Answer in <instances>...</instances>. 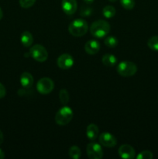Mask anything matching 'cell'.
Here are the masks:
<instances>
[{"label": "cell", "mask_w": 158, "mask_h": 159, "mask_svg": "<svg viewBox=\"0 0 158 159\" xmlns=\"http://www.w3.org/2000/svg\"><path fill=\"white\" fill-rule=\"evenodd\" d=\"M147 46L153 51H158V36H153L150 37L147 41Z\"/></svg>", "instance_id": "cell-21"}, {"label": "cell", "mask_w": 158, "mask_h": 159, "mask_svg": "<svg viewBox=\"0 0 158 159\" xmlns=\"http://www.w3.org/2000/svg\"><path fill=\"white\" fill-rule=\"evenodd\" d=\"M3 140H4V137H3V134H2V132L1 130H0V145H1V144H2Z\"/></svg>", "instance_id": "cell-27"}, {"label": "cell", "mask_w": 158, "mask_h": 159, "mask_svg": "<svg viewBox=\"0 0 158 159\" xmlns=\"http://www.w3.org/2000/svg\"><path fill=\"white\" fill-rule=\"evenodd\" d=\"M116 13V10L112 6H105L102 9V14H103L104 16L107 19H111L112 17L115 16Z\"/></svg>", "instance_id": "cell-17"}, {"label": "cell", "mask_w": 158, "mask_h": 159, "mask_svg": "<svg viewBox=\"0 0 158 159\" xmlns=\"http://www.w3.org/2000/svg\"><path fill=\"white\" fill-rule=\"evenodd\" d=\"M88 23L83 19H76L70 23L68 31L74 37H83L88 32Z\"/></svg>", "instance_id": "cell-2"}, {"label": "cell", "mask_w": 158, "mask_h": 159, "mask_svg": "<svg viewBox=\"0 0 158 159\" xmlns=\"http://www.w3.org/2000/svg\"><path fill=\"white\" fill-rule=\"evenodd\" d=\"M57 66L63 70L71 68L74 65V58L69 54H63L59 56L57 61Z\"/></svg>", "instance_id": "cell-9"}, {"label": "cell", "mask_w": 158, "mask_h": 159, "mask_svg": "<svg viewBox=\"0 0 158 159\" xmlns=\"http://www.w3.org/2000/svg\"><path fill=\"white\" fill-rule=\"evenodd\" d=\"M54 88V82L50 78L44 77L37 82V90L39 93L46 95L50 93Z\"/></svg>", "instance_id": "cell-6"}, {"label": "cell", "mask_w": 158, "mask_h": 159, "mask_svg": "<svg viewBox=\"0 0 158 159\" xmlns=\"http://www.w3.org/2000/svg\"><path fill=\"white\" fill-rule=\"evenodd\" d=\"M120 4L122 7L127 10H131L134 8L135 0H120Z\"/></svg>", "instance_id": "cell-22"}, {"label": "cell", "mask_w": 158, "mask_h": 159, "mask_svg": "<svg viewBox=\"0 0 158 159\" xmlns=\"http://www.w3.org/2000/svg\"><path fill=\"white\" fill-rule=\"evenodd\" d=\"M87 155L90 159H101L103 157V150L102 146L95 142H91L87 145Z\"/></svg>", "instance_id": "cell-7"}, {"label": "cell", "mask_w": 158, "mask_h": 159, "mask_svg": "<svg viewBox=\"0 0 158 159\" xmlns=\"http://www.w3.org/2000/svg\"><path fill=\"white\" fill-rule=\"evenodd\" d=\"M104 43H105V46L108 47V48H115L117 47L119 41H118V39L116 37H113V36H108L105 39Z\"/></svg>", "instance_id": "cell-20"}, {"label": "cell", "mask_w": 158, "mask_h": 159, "mask_svg": "<svg viewBox=\"0 0 158 159\" xmlns=\"http://www.w3.org/2000/svg\"><path fill=\"white\" fill-rule=\"evenodd\" d=\"M108 1L112 2H116V1H117V0H108Z\"/></svg>", "instance_id": "cell-31"}, {"label": "cell", "mask_w": 158, "mask_h": 159, "mask_svg": "<svg viewBox=\"0 0 158 159\" xmlns=\"http://www.w3.org/2000/svg\"><path fill=\"white\" fill-rule=\"evenodd\" d=\"M99 143L106 148H114L117 144L116 137L108 132H104L99 135Z\"/></svg>", "instance_id": "cell-8"}, {"label": "cell", "mask_w": 158, "mask_h": 159, "mask_svg": "<svg viewBox=\"0 0 158 159\" xmlns=\"http://www.w3.org/2000/svg\"><path fill=\"white\" fill-rule=\"evenodd\" d=\"M137 71L136 64L129 61L120 62L117 66V72L122 77H131Z\"/></svg>", "instance_id": "cell-4"}, {"label": "cell", "mask_w": 158, "mask_h": 159, "mask_svg": "<svg viewBox=\"0 0 158 159\" xmlns=\"http://www.w3.org/2000/svg\"><path fill=\"white\" fill-rule=\"evenodd\" d=\"M110 32V25L105 20H96L90 26V33L97 38H103Z\"/></svg>", "instance_id": "cell-1"}, {"label": "cell", "mask_w": 158, "mask_h": 159, "mask_svg": "<svg viewBox=\"0 0 158 159\" xmlns=\"http://www.w3.org/2000/svg\"><path fill=\"white\" fill-rule=\"evenodd\" d=\"M20 83L25 89H29L33 85V77L29 72H23L20 76Z\"/></svg>", "instance_id": "cell-13"}, {"label": "cell", "mask_w": 158, "mask_h": 159, "mask_svg": "<svg viewBox=\"0 0 158 159\" xmlns=\"http://www.w3.org/2000/svg\"><path fill=\"white\" fill-rule=\"evenodd\" d=\"M80 14L81 16L88 17L91 14H92V9L89 7H82L81 9Z\"/></svg>", "instance_id": "cell-25"}, {"label": "cell", "mask_w": 158, "mask_h": 159, "mask_svg": "<svg viewBox=\"0 0 158 159\" xmlns=\"http://www.w3.org/2000/svg\"><path fill=\"white\" fill-rule=\"evenodd\" d=\"M74 113L69 107H61L55 115V122L60 126H65L69 124L73 119Z\"/></svg>", "instance_id": "cell-3"}, {"label": "cell", "mask_w": 158, "mask_h": 159, "mask_svg": "<svg viewBox=\"0 0 158 159\" xmlns=\"http://www.w3.org/2000/svg\"><path fill=\"white\" fill-rule=\"evenodd\" d=\"M2 17H3V12H2V10L1 7H0V20L2 19Z\"/></svg>", "instance_id": "cell-30"}, {"label": "cell", "mask_w": 158, "mask_h": 159, "mask_svg": "<svg viewBox=\"0 0 158 159\" xmlns=\"http://www.w3.org/2000/svg\"><path fill=\"white\" fill-rule=\"evenodd\" d=\"M102 61L107 67H113L117 63V57L111 54H105L102 56Z\"/></svg>", "instance_id": "cell-16"}, {"label": "cell", "mask_w": 158, "mask_h": 159, "mask_svg": "<svg viewBox=\"0 0 158 159\" xmlns=\"http://www.w3.org/2000/svg\"><path fill=\"white\" fill-rule=\"evenodd\" d=\"M59 98H60V101L63 105H67L69 102L70 99V95L69 93L65 89H62L59 92Z\"/></svg>", "instance_id": "cell-19"}, {"label": "cell", "mask_w": 158, "mask_h": 159, "mask_svg": "<svg viewBox=\"0 0 158 159\" xmlns=\"http://www.w3.org/2000/svg\"><path fill=\"white\" fill-rule=\"evenodd\" d=\"M99 127L97 125L94 124H91L87 127L86 129V135L87 138L90 140V141H93L98 138L99 136Z\"/></svg>", "instance_id": "cell-14"}, {"label": "cell", "mask_w": 158, "mask_h": 159, "mask_svg": "<svg viewBox=\"0 0 158 159\" xmlns=\"http://www.w3.org/2000/svg\"><path fill=\"white\" fill-rule=\"evenodd\" d=\"M5 156H6V155H5L4 152H3V151L0 148V159L5 158Z\"/></svg>", "instance_id": "cell-28"}, {"label": "cell", "mask_w": 158, "mask_h": 159, "mask_svg": "<svg viewBox=\"0 0 158 159\" xmlns=\"http://www.w3.org/2000/svg\"><path fill=\"white\" fill-rule=\"evenodd\" d=\"M100 43L95 40H90L85 44V51L87 54L90 55L96 54L100 50Z\"/></svg>", "instance_id": "cell-12"}, {"label": "cell", "mask_w": 158, "mask_h": 159, "mask_svg": "<svg viewBox=\"0 0 158 159\" xmlns=\"http://www.w3.org/2000/svg\"><path fill=\"white\" fill-rule=\"evenodd\" d=\"M68 154H69V156L73 159H79L81 156V149L76 145H73L70 148Z\"/></svg>", "instance_id": "cell-18"}, {"label": "cell", "mask_w": 158, "mask_h": 159, "mask_svg": "<svg viewBox=\"0 0 158 159\" xmlns=\"http://www.w3.org/2000/svg\"><path fill=\"white\" fill-rule=\"evenodd\" d=\"M136 158L137 159H152L153 158V155L150 151H143L138 154Z\"/></svg>", "instance_id": "cell-23"}, {"label": "cell", "mask_w": 158, "mask_h": 159, "mask_svg": "<svg viewBox=\"0 0 158 159\" xmlns=\"http://www.w3.org/2000/svg\"><path fill=\"white\" fill-rule=\"evenodd\" d=\"M29 54L34 60L39 62H44L48 58L47 51L40 44L33 45L29 50Z\"/></svg>", "instance_id": "cell-5"}, {"label": "cell", "mask_w": 158, "mask_h": 159, "mask_svg": "<svg viewBox=\"0 0 158 159\" xmlns=\"http://www.w3.org/2000/svg\"><path fill=\"white\" fill-rule=\"evenodd\" d=\"M83 1L85 2L86 4H91V3H93L94 0H83Z\"/></svg>", "instance_id": "cell-29"}, {"label": "cell", "mask_w": 158, "mask_h": 159, "mask_svg": "<svg viewBox=\"0 0 158 159\" xmlns=\"http://www.w3.org/2000/svg\"><path fill=\"white\" fill-rule=\"evenodd\" d=\"M37 0H20V5L23 9L30 8L35 4Z\"/></svg>", "instance_id": "cell-24"}, {"label": "cell", "mask_w": 158, "mask_h": 159, "mask_svg": "<svg viewBox=\"0 0 158 159\" xmlns=\"http://www.w3.org/2000/svg\"><path fill=\"white\" fill-rule=\"evenodd\" d=\"M20 41L23 46L25 48H29L33 43V37L32 34L29 31H24L22 33L21 37H20Z\"/></svg>", "instance_id": "cell-15"}, {"label": "cell", "mask_w": 158, "mask_h": 159, "mask_svg": "<svg viewBox=\"0 0 158 159\" xmlns=\"http://www.w3.org/2000/svg\"><path fill=\"white\" fill-rule=\"evenodd\" d=\"M6 88H5L4 85L0 82V99H2L6 96Z\"/></svg>", "instance_id": "cell-26"}, {"label": "cell", "mask_w": 158, "mask_h": 159, "mask_svg": "<svg viewBox=\"0 0 158 159\" xmlns=\"http://www.w3.org/2000/svg\"><path fill=\"white\" fill-rule=\"evenodd\" d=\"M119 156L125 159H133L136 157V151L129 144H122L118 150Z\"/></svg>", "instance_id": "cell-10"}, {"label": "cell", "mask_w": 158, "mask_h": 159, "mask_svg": "<svg viewBox=\"0 0 158 159\" xmlns=\"http://www.w3.org/2000/svg\"><path fill=\"white\" fill-rule=\"evenodd\" d=\"M61 8L64 12L67 15H73L77 9V3L76 0H62Z\"/></svg>", "instance_id": "cell-11"}]
</instances>
